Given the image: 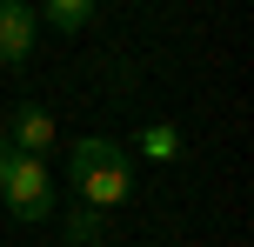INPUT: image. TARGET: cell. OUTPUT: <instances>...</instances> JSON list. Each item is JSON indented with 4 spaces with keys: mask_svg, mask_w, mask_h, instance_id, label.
<instances>
[{
    "mask_svg": "<svg viewBox=\"0 0 254 247\" xmlns=\"http://www.w3.org/2000/svg\"><path fill=\"white\" fill-rule=\"evenodd\" d=\"M0 194H7L13 221H47V214H54V167H47V160L13 154V174H7Z\"/></svg>",
    "mask_w": 254,
    "mask_h": 247,
    "instance_id": "6da1fadb",
    "label": "cell"
},
{
    "mask_svg": "<svg viewBox=\"0 0 254 247\" xmlns=\"http://www.w3.org/2000/svg\"><path fill=\"white\" fill-rule=\"evenodd\" d=\"M7 174H13V147H0V187H7Z\"/></svg>",
    "mask_w": 254,
    "mask_h": 247,
    "instance_id": "9c48e42d",
    "label": "cell"
},
{
    "mask_svg": "<svg viewBox=\"0 0 254 247\" xmlns=\"http://www.w3.org/2000/svg\"><path fill=\"white\" fill-rule=\"evenodd\" d=\"M134 147H140L147 160H174V154H181V134L167 127V120H154V127H140V141H134Z\"/></svg>",
    "mask_w": 254,
    "mask_h": 247,
    "instance_id": "8992f818",
    "label": "cell"
},
{
    "mask_svg": "<svg viewBox=\"0 0 254 247\" xmlns=\"http://www.w3.org/2000/svg\"><path fill=\"white\" fill-rule=\"evenodd\" d=\"M40 20L54 27V34H80V27L94 20V0H47V13Z\"/></svg>",
    "mask_w": 254,
    "mask_h": 247,
    "instance_id": "5b68a950",
    "label": "cell"
},
{
    "mask_svg": "<svg viewBox=\"0 0 254 247\" xmlns=\"http://www.w3.org/2000/svg\"><path fill=\"white\" fill-rule=\"evenodd\" d=\"M107 160H121V147L114 141H74V160H67V174H87V167H107Z\"/></svg>",
    "mask_w": 254,
    "mask_h": 247,
    "instance_id": "52a82bcc",
    "label": "cell"
},
{
    "mask_svg": "<svg viewBox=\"0 0 254 247\" xmlns=\"http://www.w3.org/2000/svg\"><path fill=\"white\" fill-rule=\"evenodd\" d=\"M54 114L47 107H13L7 120H0V147H13V154H27V160H47L54 154Z\"/></svg>",
    "mask_w": 254,
    "mask_h": 247,
    "instance_id": "7a4b0ae2",
    "label": "cell"
},
{
    "mask_svg": "<svg viewBox=\"0 0 254 247\" xmlns=\"http://www.w3.org/2000/svg\"><path fill=\"white\" fill-rule=\"evenodd\" d=\"M34 34H40V13L20 7V0H0V60L20 67L27 53H34Z\"/></svg>",
    "mask_w": 254,
    "mask_h": 247,
    "instance_id": "277c9868",
    "label": "cell"
},
{
    "mask_svg": "<svg viewBox=\"0 0 254 247\" xmlns=\"http://www.w3.org/2000/svg\"><path fill=\"white\" fill-rule=\"evenodd\" d=\"M67 234H74V241H94V234H101V214H87V207H80L74 221H67Z\"/></svg>",
    "mask_w": 254,
    "mask_h": 247,
    "instance_id": "ba28073f",
    "label": "cell"
},
{
    "mask_svg": "<svg viewBox=\"0 0 254 247\" xmlns=\"http://www.w3.org/2000/svg\"><path fill=\"white\" fill-rule=\"evenodd\" d=\"M74 194H80V207L87 214H114L127 194H134V167H127V160H107V167H87L74 181Z\"/></svg>",
    "mask_w": 254,
    "mask_h": 247,
    "instance_id": "3957f363",
    "label": "cell"
}]
</instances>
